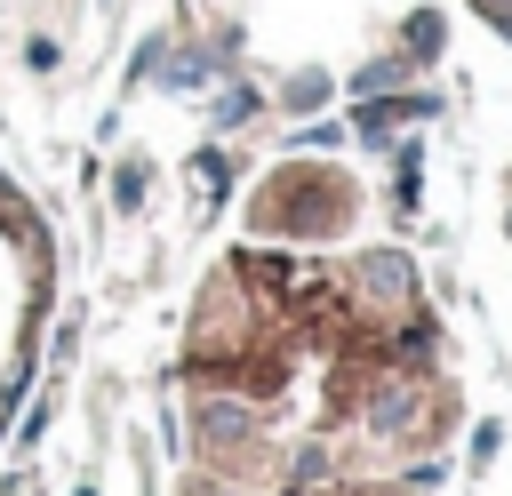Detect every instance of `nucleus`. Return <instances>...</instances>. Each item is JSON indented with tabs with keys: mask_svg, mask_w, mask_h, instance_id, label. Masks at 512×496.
I'll return each mask as SVG.
<instances>
[{
	"mask_svg": "<svg viewBox=\"0 0 512 496\" xmlns=\"http://www.w3.org/2000/svg\"><path fill=\"white\" fill-rule=\"evenodd\" d=\"M176 408V496H432L456 368L400 248L248 240L192 296Z\"/></svg>",
	"mask_w": 512,
	"mask_h": 496,
	"instance_id": "obj_1",
	"label": "nucleus"
},
{
	"mask_svg": "<svg viewBox=\"0 0 512 496\" xmlns=\"http://www.w3.org/2000/svg\"><path fill=\"white\" fill-rule=\"evenodd\" d=\"M464 8H472V16H480V24H488L504 48H512V0H464Z\"/></svg>",
	"mask_w": 512,
	"mask_h": 496,
	"instance_id": "obj_4",
	"label": "nucleus"
},
{
	"mask_svg": "<svg viewBox=\"0 0 512 496\" xmlns=\"http://www.w3.org/2000/svg\"><path fill=\"white\" fill-rule=\"evenodd\" d=\"M360 224V184L328 160H296L272 168L256 208H248V240H288V248H328Z\"/></svg>",
	"mask_w": 512,
	"mask_h": 496,
	"instance_id": "obj_3",
	"label": "nucleus"
},
{
	"mask_svg": "<svg viewBox=\"0 0 512 496\" xmlns=\"http://www.w3.org/2000/svg\"><path fill=\"white\" fill-rule=\"evenodd\" d=\"M40 312H48V224L0 176V416H8L16 384H24V368H32Z\"/></svg>",
	"mask_w": 512,
	"mask_h": 496,
	"instance_id": "obj_2",
	"label": "nucleus"
},
{
	"mask_svg": "<svg viewBox=\"0 0 512 496\" xmlns=\"http://www.w3.org/2000/svg\"><path fill=\"white\" fill-rule=\"evenodd\" d=\"M504 240H512V176H504Z\"/></svg>",
	"mask_w": 512,
	"mask_h": 496,
	"instance_id": "obj_5",
	"label": "nucleus"
}]
</instances>
